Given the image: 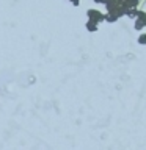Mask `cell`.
I'll use <instances>...</instances> for the list:
<instances>
[]
</instances>
